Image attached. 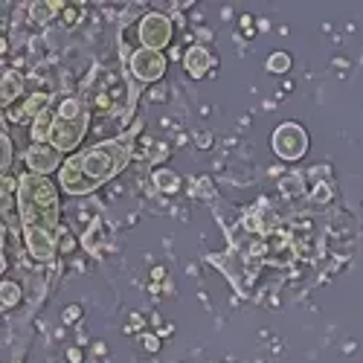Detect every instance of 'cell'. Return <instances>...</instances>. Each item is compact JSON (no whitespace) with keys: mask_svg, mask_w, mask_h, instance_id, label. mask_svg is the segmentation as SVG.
I'll return each instance as SVG.
<instances>
[{"mask_svg":"<svg viewBox=\"0 0 363 363\" xmlns=\"http://www.w3.org/2000/svg\"><path fill=\"white\" fill-rule=\"evenodd\" d=\"M18 213H21V227H41L52 230L58 227V189L50 177L41 174H21L18 177Z\"/></svg>","mask_w":363,"mask_h":363,"instance_id":"obj_2","label":"cell"},{"mask_svg":"<svg viewBox=\"0 0 363 363\" xmlns=\"http://www.w3.org/2000/svg\"><path fill=\"white\" fill-rule=\"evenodd\" d=\"M270 145H274L277 157H282L285 163H296L308 155V131L302 128L299 123H282L277 131H274V140H270Z\"/></svg>","mask_w":363,"mask_h":363,"instance_id":"obj_4","label":"cell"},{"mask_svg":"<svg viewBox=\"0 0 363 363\" xmlns=\"http://www.w3.org/2000/svg\"><path fill=\"white\" fill-rule=\"evenodd\" d=\"M145 346H148L151 352H157V337H145Z\"/></svg>","mask_w":363,"mask_h":363,"instance_id":"obj_17","label":"cell"},{"mask_svg":"<svg viewBox=\"0 0 363 363\" xmlns=\"http://www.w3.org/2000/svg\"><path fill=\"white\" fill-rule=\"evenodd\" d=\"M82 360V352L79 349H70V363H79Z\"/></svg>","mask_w":363,"mask_h":363,"instance_id":"obj_18","label":"cell"},{"mask_svg":"<svg viewBox=\"0 0 363 363\" xmlns=\"http://www.w3.org/2000/svg\"><path fill=\"white\" fill-rule=\"evenodd\" d=\"M137 35H140V44L145 50H157L163 52L169 44H172V35H174V29H172V21L160 12H148L140 26H137Z\"/></svg>","mask_w":363,"mask_h":363,"instance_id":"obj_5","label":"cell"},{"mask_svg":"<svg viewBox=\"0 0 363 363\" xmlns=\"http://www.w3.org/2000/svg\"><path fill=\"white\" fill-rule=\"evenodd\" d=\"M155 186L166 195H174V192H180V174H174L172 169H157L155 172Z\"/></svg>","mask_w":363,"mask_h":363,"instance_id":"obj_12","label":"cell"},{"mask_svg":"<svg viewBox=\"0 0 363 363\" xmlns=\"http://www.w3.org/2000/svg\"><path fill=\"white\" fill-rule=\"evenodd\" d=\"M52 108V102H50V94H33L29 99H23V105H21V111H15L12 116L15 119H23V116H29V119H38L44 111H50Z\"/></svg>","mask_w":363,"mask_h":363,"instance_id":"obj_10","label":"cell"},{"mask_svg":"<svg viewBox=\"0 0 363 363\" xmlns=\"http://www.w3.org/2000/svg\"><path fill=\"white\" fill-rule=\"evenodd\" d=\"M12 157H15L12 140H9L6 134H0V169H4V174H9V169H12Z\"/></svg>","mask_w":363,"mask_h":363,"instance_id":"obj_15","label":"cell"},{"mask_svg":"<svg viewBox=\"0 0 363 363\" xmlns=\"http://www.w3.org/2000/svg\"><path fill=\"white\" fill-rule=\"evenodd\" d=\"M62 6L65 4H35L33 6V18L44 23V21H50V18H55L58 12H62Z\"/></svg>","mask_w":363,"mask_h":363,"instance_id":"obj_16","label":"cell"},{"mask_svg":"<svg viewBox=\"0 0 363 363\" xmlns=\"http://www.w3.org/2000/svg\"><path fill=\"white\" fill-rule=\"evenodd\" d=\"M218 65V58L209 52L206 47H201V44H195V47H189L186 50V55H184V67H186V73L192 76V79H203L209 70H213Z\"/></svg>","mask_w":363,"mask_h":363,"instance_id":"obj_9","label":"cell"},{"mask_svg":"<svg viewBox=\"0 0 363 363\" xmlns=\"http://www.w3.org/2000/svg\"><path fill=\"white\" fill-rule=\"evenodd\" d=\"M131 151H134L131 134L82 148L65 160L62 172H58V186H62L67 195L96 192L102 184H108L111 177H116L131 163Z\"/></svg>","mask_w":363,"mask_h":363,"instance_id":"obj_1","label":"cell"},{"mask_svg":"<svg viewBox=\"0 0 363 363\" xmlns=\"http://www.w3.org/2000/svg\"><path fill=\"white\" fill-rule=\"evenodd\" d=\"M131 73L145 82V84H155L166 76V55L157 52V50H145L140 47L134 55H131Z\"/></svg>","mask_w":363,"mask_h":363,"instance_id":"obj_7","label":"cell"},{"mask_svg":"<svg viewBox=\"0 0 363 363\" xmlns=\"http://www.w3.org/2000/svg\"><path fill=\"white\" fill-rule=\"evenodd\" d=\"M87 125H90V113L84 108L82 99L76 96H67L55 105V116H52V131H50V143L52 148H58L62 155H70L76 151L87 134Z\"/></svg>","mask_w":363,"mask_h":363,"instance_id":"obj_3","label":"cell"},{"mask_svg":"<svg viewBox=\"0 0 363 363\" xmlns=\"http://www.w3.org/2000/svg\"><path fill=\"white\" fill-rule=\"evenodd\" d=\"M23 163H26V172L29 174L50 177L52 172H62L65 155L58 148H52V145H29L26 155H23Z\"/></svg>","mask_w":363,"mask_h":363,"instance_id":"obj_6","label":"cell"},{"mask_svg":"<svg viewBox=\"0 0 363 363\" xmlns=\"http://www.w3.org/2000/svg\"><path fill=\"white\" fill-rule=\"evenodd\" d=\"M23 245H26L29 256H33L35 262H52L55 259V250H58L55 233L52 230H41V227L23 230Z\"/></svg>","mask_w":363,"mask_h":363,"instance_id":"obj_8","label":"cell"},{"mask_svg":"<svg viewBox=\"0 0 363 363\" xmlns=\"http://www.w3.org/2000/svg\"><path fill=\"white\" fill-rule=\"evenodd\" d=\"M0 302H4V308H15L21 302V285L9 282V279L0 282Z\"/></svg>","mask_w":363,"mask_h":363,"instance_id":"obj_13","label":"cell"},{"mask_svg":"<svg viewBox=\"0 0 363 363\" xmlns=\"http://www.w3.org/2000/svg\"><path fill=\"white\" fill-rule=\"evenodd\" d=\"M21 90H23V79H21V73L6 70V73H4V82H0V99H4V108H9L12 102H18Z\"/></svg>","mask_w":363,"mask_h":363,"instance_id":"obj_11","label":"cell"},{"mask_svg":"<svg viewBox=\"0 0 363 363\" xmlns=\"http://www.w3.org/2000/svg\"><path fill=\"white\" fill-rule=\"evenodd\" d=\"M291 65H294V58L288 55V52H270V58H267V70L270 73H277V76H285L288 70H291Z\"/></svg>","mask_w":363,"mask_h":363,"instance_id":"obj_14","label":"cell"}]
</instances>
